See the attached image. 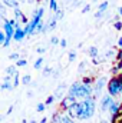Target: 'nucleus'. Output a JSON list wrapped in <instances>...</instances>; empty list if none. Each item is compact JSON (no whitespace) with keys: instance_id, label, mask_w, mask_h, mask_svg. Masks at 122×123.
<instances>
[{"instance_id":"f257e3e1","label":"nucleus","mask_w":122,"mask_h":123,"mask_svg":"<svg viewBox=\"0 0 122 123\" xmlns=\"http://www.w3.org/2000/svg\"><path fill=\"white\" fill-rule=\"evenodd\" d=\"M81 103H82V113L79 116V120L91 119L92 116L95 115V110H96V99L92 96V97L81 100Z\"/></svg>"},{"instance_id":"f03ea898","label":"nucleus","mask_w":122,"mask_h":123,"mask_svg":"<svg viewBox=\"0 0 122 123\" xmlns=\"http://www.w3.org/2000/svg\"><path fill=\"white\" fill-rule=\"evenodd\" d=\"M106 90H108V94H111L112 97H115V96H118L121 93V77H119V74L118 76H112L108 80Z\"/></svg>"},{"instance_id":"7ed1b4c3","label":"nucleus","mask_w":122,"mask_h":123,"mask_svg":"<svg viewBox=\"0 0 122 123\" xmlns=\"http://www.w3.org/2000/svg\"><path fill=\"white\" fill-rule=\"evenodd\" d=\"M3 31L6 34V42H4L3 47H9L10 46V42L13 40V34H14V27H13V25L10 23L9 19H4L3 20Z\"/></svg>"},{"instance_id":"20e7f679","label":"nucleus","mask_w":122,"mask_h":123,"mask_svg":"<svg viewBox=\"0 0 122 123\" xmlns=\"http://www.w3.org/2000/svg\"><path fill=\"white\" fill-rule=\"evenodd\" d=\"M106 85H108V79H106L105 76L99 77V79L95 82V85H93V97H95V99H98L99 96H102V90L106 87Z\"/></svg>"},{"instance_id":"39448f33","label":"nucleus","mask_w":122,"mask_h":123,"mask_svg":"<svg viewBox=\"0 0 122 123\" xmlns=\"http://www.w3.org/2000/svg\"><path fill=\"white\" fill-rule=\"evenodd\" d=\"M115 99L111 96V94H103L102 99H101V110L102 112H109V107L114 105Z\"/></svg>"},{"instance_id":"423d86ee","label":"nucleus","mask_w":122,"mask_h":123,"mask_svg":"<svg viewBox=\"0 0 122 123\" xmlns=\"http://www.w3.org/2000/svg\"><path fill=\"white\" fill-rule=\"evenodd\" d=\"M78 100H76V97H72V96H65L63 99L61 100V106H59V110H65V112H68L69 110V107L73 105V103H76Z\"/></svg>"},{"instance_id":"0eeeda50","label":"nucleus","mask_w":122,"mask_h":123,"mask_svg":"<svg viewBox=\"0 0 122 123\" xmlns=\"http://www.w3.org/2000/svg\"><path fill=\"white\" fill-rule=\"evenodd\" d=\"M122 110V105L119 103V102H114V105L109 107V115L112 116V117H116V116H119V113H121Z\"/></svg>"},{"instance_id":"6e6552de","label":"nucleus","mask_w":122,"mask_h":123,"mask_svg":"<svg viewBox=\"0 0 122 123\" xmlns=\"http://www.w3.org/2000/svg\"><path fill=\"white\" fill-rule=\"evenodd\" d=\"M68 89H69V87L66 86V83H61V85H59V86L56 87V90H55V93H53V96H55L56 99H59V100H62V99L65 97L63 94H65V92H66Z\"/></svg>"},{"instance_id":"1a4fd4ad","label":"nucleus","mask_w":122,"mask_h":123,"mask_svg":"<svg viewBox=\"0 0 122 123\" xmlns=\"http://www.w3.org/2000/svg\"><path fill=\"white\" fill-rule=\"evenodd\" d=\"M56 26H58V19L55 17V16H52L47 22H46V25H45V33L49 30H53V29H56Z\"/></svg>"},{"instance_id":"9d476101","label":"nucleus","mask_w":122,"mask_h":123,"mask_svg":"<svg viewBox=\"0 0 122 123\" xmlns=\"http://www.w3.org/2000/svg\"><path fill=\"white\" fill-rule=\"evenodd\" d=\"M79 87H81V83L79 82H73L70 86H69V89H68V96H72V97H76V94H78V90H79Z\"/></svg>"},{"instance_id":"9b49d317","label":"nucleus","mask_w":122,"mask_h":123,"mask_svg":"<svg viewBox=\"0 0 122 123\" xmlns=\"http://www.w3.org/2000/svg\"><path fill=\"white\" fill-rule=\"evenodd\" d=\"M25 37H26V33H25V30L22 27H19V29L14 30V34H13V40L14 42H22Z\"/></svg>"},{"instance_id":"f8f14e48","label":"nucleus","mask_w":122,"mask_h":123,"mask_svg":"<svg viewBox=\"0 0 122 123\" xmlns=\"http://www.w3.org/2000/svg\"><path fill=\"white\" fill-rule=\"evenodd\" d=\"M6 7H10V9H19V1L17 0H0Z\"/></svg>"},{"instance_id":"ddd939ff","label":"nucleus","mask_w":122,"mask_h":123,"mask_svg":"<svg viewBox=\"0 0 122 123\" xmlns=\"http://www.w3.org/2000/svg\"><path fill=\"white\" fill-rule=\"evenodd\" d=\"M6 74H7V76H12V77H14L16 74H19V72H17V67H16V64L7 66V67H6Z\"/></svg>"},{"instance_id":"4468645a","label":"nucleus","mask_w":122,"mask_h":123,"mask_svg":"<svg viewBox=\"0 0 122 123\" xmlns=\"http://www.w3.org/2000/svg\"><path fill=\"white\" fill-rule=\"evenodd\" d=\"M88 55L91 56L92 59H96V57L99 56V49H98L96 46H91V47L88 49Z\"/></svg>"},{"instance_id":"2eb2a0df","label":"nucleus","mask_w":122,"mask_h":123,"mask_svg":"<svg viewBox=\"0 0 122 123\" xmlns=\"http://www.w3.org/2000/svg\"><path fill=\"white\" fill-rule=\"evenodd\" d=\"M61 120H62V112L58 110V112H55V113L52 115V120H50V123H61Z\"/></svg>"},{"instance_id":"dca6fc26","label":"nucleus","mask_w":122,"mask_h":123,"mask_svg":"<svg viewBox=\"0 0 122 123\" xmlns=\"http://www.w3.org/2000/svg\"><path fill=\"white\" fill-rule=\"evenodd\" d=\"M52 73H53V69H52L50 66H45L43 70H42V76H43V77H49Z\"/></svg>"},{"instance_id":"f3484780","label":"nucleus","mask_w":122,"mask_h":123,"mask_svg":"<svg viewBox=\"0 0 122 123\" xmlns=\"http://www.w3.org/2000/svg\"><path fill=\"white\" fill-rule=\"evenodd\" d=\"M43 62H45V59L40 56V57H37L36 59V62L33 63V69H36V70H39L40 67H43Z\"/></svg>"},{"instance_id":"a211bd4d","label":"nucleus","mask_w":122,"mask_h":123,"mask_svg":"<svg viewBox=\"0 0 122 123\" xmlns=\"http://www.w3.org/2000/svg\"><path fill=\"white\" fill-rule=\"evenodd\" d=\"M49 7H50V12L56 13L59 10V6H58V0H49Z\"/></svg>"},{"instance_id":"6ab92c4d","label":"nucleus","mask_w":122,"mask_h":123,"mask_svg":"<svg viewBox=\"0 0 122 123\" xmlns=\"http://www.w3.org/2000/svg\"><path fill=\"white\" fill-rule=\"evenodd\" d=\"M108 7H109V3H108V1H102L101 4H98V12L105 13V12L108 10Z\"/></svg>"},{"instance_id":"aec40b11","label":"nucleus","mask_w":122,"mask_h":123,"mask_svg":"<svg viewBox=\"0 0 122 123\" xmlns=\"http://www.w3.org/2000/svg\"><path fill=\"white\" fill-rule=\"evenodd\" d=\"M45 22L42 20L39 25H37V27H36V30H34V34H40V33H45Z\"/></svg>"},{"instance_id":"412c9836","label":"nucleus","mask_w":122,"mask_h":123,"mask_svg":"<svg viewBox=\"0 0 122 123\" xmlns=\"http://www.w3.org/2000/svg\"><path fill=\"white\" fill-rule=\"evenodd\" d=\"M13 13H14V20H19V22H20V20H22V17L25 16V14H23V12H22L20 9H14V10H13Z\"/></svg>"},{"instance_id":"4be33fe9","label":"nucleus","mask_w":122,"mask_h":123,"mask_svg":"<svg viewBox=\"0 0 122 123\" xmlns=\"http://www.w3.org/2000/svg\"><path fill=\"white\" fill-rule=\"evenodd\" d=\"M13 83L12 82H3L1 83V90H13Z\"/></svg>"},{"instance_id":"5701e85b","label":"nucleus","mask_w":122,"mask_h":123,"mask_svg":"<svg viewBox=\"0 0 122 123\" xmlns=\"http://www.w3.org/2000/svg\"><path fill=\"white\" fill-rule=\"evenodd\" d=\"M30 83H32V76H30V74H25V76L22 77V85L29 86Z\"/></svg>"},{"instance_id":"b1692460","label":"nucleus","mask_w":122,"mask_h":123,"mask_svg":"<svg viewBox=\"0 0 122 123\" xmlns=\"http://www.w3.org/2000/svg\"><path fill=\"white\" fill-rule=\"evenodd\" d=\"M61 123H75V119H72L68 113L66 115H62V120Z\"/></svg>"},{"instance_id":"393cba45","label":"nucleus","mask_w":122,"mask_h":123,"mask_svg":"<svg viewBox=\"0 0 122 123\" xmlns=\"http://www.w3.org/2000/svg\"><path fill=\"white\" fill-rule=\"evenodd\" d=\"M6 9H7V7L0 1V19H1V20H4V19H6Z\"/></svg>"},{"instance_id":"a878e982","label":"nucleus","mask_w":122,"mask_h":123,"mask_svg":"<svg viewBox=\"0 0 122 123\" xmlns=\"http://www.w3.org/2000/svg\"><path fill=\"white\" fill-rule=\"evenodd\" d=\"M93 82H95V79L91 77V76H83V77H82V83H83V85H92Z\"/></svg>"},{"instance_id":"bb28decb","label":"nucleus","mask_w":122,"mask_h":123,"mask_svg":"<svg viewBox=\"0 0 122 123\" xmlns=\"http://www.w3.org/2000/svg\"><path fill=\"white\" fill-rule=\"evenodd\" d=\"M46 110V105L45 103H37L36 105V112L37 113H42V112H45Z\"/></svg>"},{"instance_id":"cd10ccee","label":"nucleus","mask_w":122,"mask_h":123,"mask_svg":"<svg viewBox=\"0 0 122 123\" xmlns=\"http://www.w3.org/2000/svg\"><path fill=\"white\" fill-rule=\"evenodd\" d=\"M53 16H55V17L58 19V22H59V20H62V19H63V16H65V12H63L62 9H59L56 13H53Z\"/></svg>"},{"instance_id":"c85d7f7f","label":"nucleus","mask_w":122,"mask_h":123,"mask_svg":"<svg viewBox=\"0 0 122 123\" xmlns=\"http://www.w3.org/2000/svg\"><path fill=\"white\" fill-rule=\"evenodd\" d=\"M55 100H56V97H55L53 94H50V96H47V99H46L45 105H46V106H50V105H52V103H53Z\"/></svg>"},{"instance_id":"c756f323","label":"nucleus","mask_w":122,"mask_h":123,"mask_svg":"<svg viewBox=\"0 0 122 123\" xmlns=\"http://www.w3.org/2000/svg\"><path fill=\"white\" fill-rule=\"evenodd\" d=\"M9 59H10V60H20V55H19V53H17V52H14V53H10V55H9Z\"/></svg>"},{"instance_id":"7c9ffc66","label":"nucleus","mask_w":122,"mask_h":123,"mask_svg":"<svg viewBox=\"0 0 122 123\" xmlns=\"http://www.w3.org/2000/svg\"><path fill=\"white\" fill-rule=\"evenodd\" d=\"M25 66H27V60L26 59H20V60L16 62V67H25Z\"/></svg>"},{"instance_id":"2f4dec72","label":"nucleus","mask_w":122,"mask_h":123,"mask_svg":"<svg viewBox=\"0 0 122 123\" xmlns=\"http://www.w3.org/2000/svg\"><path fill=\"white\" fill-rule=\"evenodd\" d=\"M75 59H76V52H75V50H70L69 55H68V60L69 62H75Z\"/></svg>"},{"instance_id":"473e14b6","label":"nucleus","mask_w":122,"mask_h":123,"mask_svg":"<svg viewBox=\"0 0 122 123\" xmlns=\"http://www.w3.org/2000/svg\"><path fill=\"white\" fill-rule=\"evenodd\" d=\"M61 43V39L59 37H56V36H52L50 37V44L52 46H56V44H59Z\"/></svg>"},{"instance_id":"72a5a7b5","label":"nucleus","mask_w":122,"mask_h":123,"mask_svg":"<svg viewBox=\"0 0 122 123\" xmlns=\"http://www.w3.org/2000/svg\"><path fill=\"white\" fill-rule=\"evenodd\" d=\"M19 83H20V76H19V74H16V76L13 77V87H17V86H19Z\"/></svg>"},{"instance_id":"f704fd0d","label":"nucleus","mask_w":122,"mask_h":123,"mask_svg":"<svg viewBox=\"0 0 122 123\" xmlns=\"http://www.w3.org/2000/svg\"><path fill=\"white\" fill-rule=\"evenodd\" d=\"M85 67H86V60H85V62H81V64H79V67H78V72H79V73H83Z\"/></svg>"},{"instance_id":"c9c22d12","label":"nucleus","mask_w":122,"mask_h":123,"mask_svg":"<svg viewBox=\"0 0 122 123\" xmlns=\"http://www.w3.org/2000/svg\"><path fill=\"white\" fill-rule=\"evenodd\" d=\"M4 42H6V34H4V31L0 30V44L3 46L4 44Z\"/></svg>"},{"instance_id":"e433bc0d","label":"nucleus","mask_w":122,"mask_h":123,"mask_svg":"<svg viewBox=\"0 0 122 123\" xmlns=\"http://www.w3.org/2000/svg\"><path fill=\"white\" fill-rule=\"evenodd\" d=\"M45 52H46V47H43V46H42V47H37V49H36V53H37V55H40V56H42V55H43Z\"/></svg>"},{"instance_id":"4c0bfd02","label":"nucleus","mask_w":122,"mask_h":123,"mask_svg":"<svg viewBox=\"0 0 122 123\" xmlns=\"http://www.w3.org/2000/svg\"><path fill=\"white\" fill-rule=\"evenodd\" d=\"M114 56H115V52H114V50H106L105 57H114Z\"/></svg>"},{"instance_id":"58836bf2","label":"nucleus","mask_w":122,"mask_h":123,"mask_svg":"<svg viewBox=\"0 0 122 123\" xmlns=\"http://www.w3.org/2000/svg\"><path fill=\"white\" fill-rule=\"evenodd\" d=\"M59 76H61V70H59V69L53 70V74H52V77H53V79H58Z\"/></svg>"},{"instance_id":"ea45409f","label":"nucleus","mask_w":122,"mask_h":123,"mask_svg":"<svg viewBox=\"0 0 122 123\" xmlns=\"http://www.w3.org/2000/svg\"><path fill=\"white\" fill-rule=\"evenodd\" d=\"M103 14H105V13H102V12H98V10H96V13H95V19H98V20H99V19H102V17H103Z\"/></svg>"},{"instance_id":"a19ab883","label":"nucleus","mask_w":122,"mask_h":123,"mask_svg":"<svg viewBox=\"0 0 122 123\" xmlns=\"http://www.w3.org/2000/svg\"><path fill=\"white\" fill-rule=\"evenodd\" d=\"M59 44H61L62 49H65V47L68 46V40H66V39H61V43H59Z\"/></svg>"},{"instance_id":"79ce46f5","label":"nucleus","mask_w":122,"mask_h":123,"mask_svg":"<svg viewBox=\"0 0 122 123\" xmlns=\"http://www.w3.org/2000/svg\"><path fill=\"white\" fill-rule=\"evenodd\" d=\"M89 10H91V4H86V6L82 7V13H88Z\"/></svg>"},{"instance_id":"37998d69","label":"nucleus","mask_w":122,"mask_h":123,"mask_svg":"<svg viewBox=\"0 0 122 123\" xmlns=\"http://www.w3.org/2000/svg\"><path fill=\"white\" fill-rule=\"evenodd\" d=\"M114 26H115V29H116V30H121V29H122V22H115V25H114Z\"/></svg>"},{"instance_id":"c03bdc74","label":"nucleus","mask_w":122,"mask_h":123,"mask_svg":"<svg viewBox=\"0 0 122 123\" xmlns=\"http://www.w3.org/2000/svg\"><path fill=\"white\" fill-rule=\"evenodd\" d=\"M3 82H12V76H7V74H6V76L3 77Z\"/></svg>"},{"instance_id":"a18cd8bd","label":"nucleus","mask_w":122,"mask_h":123,"mask_svg":"<svg viewBox=\"0 0 122 123\" xmlns=\"http://www.w3.org/2000/svg\"><path fill=\"white\" fill-rule=\"evenodd\" d=\"M13 109H14V106H10V107L7 109V112H6V115H10V113L13 112Z\"/></svg>"},{"instance_id":"49530a36","label":"nucleus","mask_w":122,"mask_h":123,"mask_svg":"<svg viewBox=\"0 0 122 123\" xmlns=\"http://www.w3.org/2000/svg\"><path fill=\"white\" fill-rule=\"evenodd\" d=\"M47 122H49V117H43V119H40L39 123H47Z\"/></svg>"},{"instance_id":"de8ad7c7","label":"nucleus","mask_w":122,"mask_h":123,"mask_svg":"<svg viewBox=\"0 0 122 123\" xmlns=\"http://www.w3.org/2000/svg\"><path fill=\"white\" fill-rule=\"evenodd\" d=\"M118 46H119V47H122V37H119V39H118Z\"/></svg>"},{"instance_id":"09e8293b","label":"nucleus","mask_w":122,"mask_h":123,"mask_svg":"<svg viewBox=\"0 0 122 123\" xmlns=\"http://www.w3.org/2000/svg\"><path fill=\"white\" fill-rule=\"evenodd\" d=\"M118 14H119V16H122V6L118 9Z\"/></svg>"},{"instance_id":"8fccbe9b","label":"nucleus","mask_w":122,"mask_h":123,"mask_svg":"<svg viewBox=\"0 0 122 123\" xmlns=\"http://www.w3.org/2000/svg\"><path fill=\"white\" fill-rule=\"evenodd\" d=\"M27 97H33V92H27Z\"/></svg>"},{"instance_id":"3c124183","label":"nucleus","mask_w":122,"mask_h":123,"mask_svg":"<svg viewBox=\"0 0 122 123\" xmlns=\"http://www.w3.org/2000/svg\"><path fill=\"white\" fill-rule=\"evenodd\" d=\"M101 123H109V120H106V119H102V120H101Z\"/></svg>"},{"instance_id":"603ef678","label":"nucleus","mask_w":122,"mask_h":123,"mask_svg":"<svg viewBox=\"0 0 122 123\" xmlns=\"http://www.w3.org/2000/svg\"><path fill=\"white\" fill-rule=\"evenodd\" d=\"M119 77H121V93H122V73L119 74Z\"/></svg>"},{"instance_id":"864d4df0","label":"nucleus","mask_w":122,"mask_h":123,"mask_svg":"<svg viewBox=\"0 0 122 123\" xmlns=\"http://www.w3.org/2000/svg\"><path fill=\"white\" fill-rule=\"evenodd\" d=\"M27 123H37V122H36L34 119H30V120H29V122H27Z\"/></svg>"},{"instance_id":"5fc2aeb1","label":"nucleus","mask_w":122,"mask_h":123,"mask_svg":"<svg viewBox=\"0 0 122 123\" xmlns=\"http://www.w3.org/2000/svg\"><path fill=\"white\" fill-rule=\"evenodd\" d=\"M3 119H4V115H0V122H3Z\"/></svg>"},{"instance_id":"6e6d98bb","label":"nucleus","mask_w":122,"mask_h":123,"mask_svg":"<svg viewBox=\"0 0 122 123\" xmlns=\"http://www.w3.org/2000/svg\"><path fill=\"white\" fill-rule=\"evenodd\" d=\"M22 123H27V119H23V120H22Z\"/></svg>"},{"instance_id":"4d7b16f0","label":"nucleus","mask_w":122,"mask_h":123,"mask_svg":"<svg viewBox=\"0 0 122 123\" xmlns=\"http://www.w3.org/2000/svg\"><path fill=\"white\" fill-rule=\"evenodd\" d=\"M27 1H29V3H34V0H27Z\"/></svg>"},{"instance_id":"13d9d810","label":"nucleus","mask_w":122,"mask_h":123,"mask_svg":"<svg viewBox=\"0 0 122 123\" xmlns=\"http://www.w3.org/2000/svg\"><path fill=\"white\" fill-rule=\"evenodd\" d=\"M0 92H1V83H0Z\"/></svg>"},{"instance_id":"bf43d9fd","label":"nucleus","mask_w":122,"mask_h":123,"mask_svg":"<svg viewBox=\"0 0 122 123\" xmlns=\"http://www.w3.org/2000/svg\"><path fill=\"white\" fill-rule=\"evenodd\" d=\"M92 1H93V3H95V1H98V0H92Z\"/></svg>"},{"instance_id":"052dcab7","label":"nucleus","mask_w":122,"mask_h":123,"mask_svg":"<svg viewBox=\"0 0 122 123\" xmlns=\"http://www.w3.org/2000/svg\"><path fill=\"white\" fill-rule=\"evenodd\" d=\"M17 1H19V3H20V1H22V0H17Z\"/></svg>"},{"instance_id":"680f3d73","label":"nucleus","mask_w":122,"mask_h":123,"mask_svg":"<svg viewBox=\"0 0 122 123\" xmlns=\"http://www.w3.org/2000/svg\"><path fill=\"white\" fill-rule=\"evenodd\" d=\"M68 1H70V0H68Z\"/></svg>"}]
</instances>
